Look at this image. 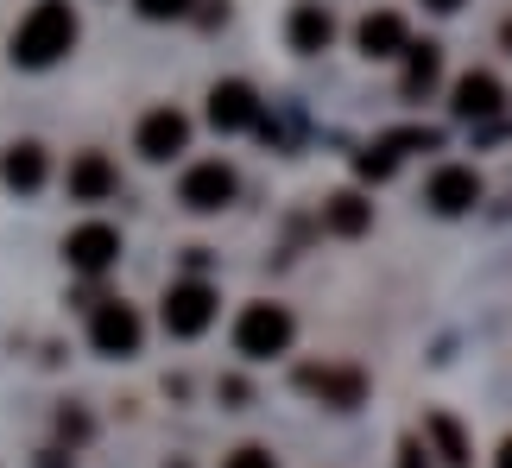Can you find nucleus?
<instances>
[{
  "label": "nucleus",
  "instance_id": "obj_10",
  "mask_svg": "<svg viewBox=\"0 0 512 468\" xmlns=\"http://www.w3.org/2000/svg\"><path fill=\"white\" fill-rule=\"evenodd\" d=\"M253 121H260V95L247 83H215L209 89V127L215 133H247Z\"/></svg>",
  "mask_w": 512,
  "mask_h": 468
},
{
  "label": "nucleus",
  "instance_id": "obj_15",
  "mask_svg": "<svg viewBox=\"0 0 512 468\" xmlns=\"http://www.w3.org/2000/svg\"><path fill=\"white\" fill-rule=\"evenodd\" d=\"M354 38H361V51H367V57H399V51L411 45V32H405V13H392V7L367 13Z\"/></svg>",
  "mask_w": 512,
  "mask_h": 468
},
{
  "label": "nucleus",
  "instance_id": "obj_4",
  "mask_svg": "<svg viewBox=\"0 0 512 468\" xmlns=\"http://www.w3.org/2000/svg\"><path fill=\"white\" fill-rule=\"evenodd\" d=\"M215 310H222V298H215V285H203V279H184V285H171L165 291V329L177 342H190V336H203V329L215 323Z\"/></svg>",
  "mask_w": 512,
  "mask_h": 468
},
{
  "label": "nucleus",
  "instance_id": "obj_7",
  "mask_svg": "<svg viewBox=\"0 0 512 468\" xmlns=\"http://www.w3.org/2000/svg\"><path fill=\"white\" fill-rule=\"evenodd\" d=\"M177 203L196 209V216H215L222 203H234V171L222 159H203L184 171V184H177Z\"/></svg>",
  "mask_w": 512,
  "mask_h": 468
},
{
  "label": "nucleus",
  "instance_id": "obj_19",
  "mask_svg": "<svg viewBox=\"0 0 512 468\" xmlns=\"http://www.w3.org/2000/svg\"><path fill=\"white\" fill-rule=\"evenodd\" d=\"M354 171H361L367 184H386L392 171H399V152H392V140H380V146H367L361 159H354Z\"/></svg>",
  "mask_w": 512,
  "mask_h": 468
},
{
  "label": "nucleus",
  "instance_id": "obj_3",
  "mask_svg": "<svg viewBox=\"0 0 512 468\" xmlns=\"http://www.w3.org/2000/svg\"><path fill=\"white\" fill-rule=\"evenodd\" d=\"M140 310L121 304V298H95V317H89V342H95V355H114V361H127V355H140Z\"/></svg>",
  "mask_w": 512,
  "mask_h": 468
},
{
  "label": "nucleus",
  "instance_id": "obj_5",
  "mask_svg": "<svg viewBox=\"0 0 512 468\" xmlns=\"http://www.w3.org/2000/svg\"><path fill=\"white\" fill-rule=\"evenodd\" d=\"M298 386L310 399H323V405H336V412H354V405L367 399V374L361 367H298Z\"/></svg>",
  "mask_w": 512,
  "mask_h": 468
},
{
  "label": "nucleus",
  "instance_id": "obj_26",
  "mask_svg": "<svg viewBox=\"0 0 512 468\" xmlns=\"http://www.w3.org/2000/svg\"><path fill=\"white\" fill-rule=\"evenodd\" d=\"M500 45H506V51H512V19H506V26H500Z\"/></svg>",
  "mask_w": 512,
  "mask_h": 468
},
{
  "label": "nucleus",
  "instance_id": "obj_22",
  "mask_svg": "<svg viewBox=\"0 0 512 468\" xmlns=\"http://www.w3.org/2000/svg\"><path fill=\"white\" fill-rule=\"evenodd\" d=\"M399 468H430V462H424V443H418V437H405V443H399Z\"/></svg>",
  "mask_w": 512,
  "mask_h": 468
},
{
  "label": "nucleus",
  "instance_id": "obj_23",
  "mask_svg": "<svg viewBox=\"0 0 512 468\" xmlns=\"http://www.w3.org/2000/svg\"><path fill=\"white\" fill-rule=\"evenodd\" d=\"M57 431H64V437H89V418L83 412H64V418H57Z\"/></svg>",
  "mask_w": 512,
  "mask_h": 468
},
{
  "label": "nucleus",
  "instance_id": "obj_12",
  "mask_svg": "<svg viewBox=\"0 0 512 468\" xmlns=\"http://www.w3.org/2000/svg\"><path fill=\"white\" fill-rule=\"evenodd\" d=\"M500 108H506V89H500L494 70H468L456 83V114L462 121H494Z\"/></svg>",
  "mask_w": 512,
  "mask_h": 468
},
{
  "label": "nucleus",
  "instance_id": "obj_1",
  "mask_svg": "<svg viewBox=\"0 0 512 468\" xmlns=\"http://www.w3.org/2000/svg\"><path fill=\"white\" fill-rule=\"evenodd\" d=\"M76 45V7L70 0H38V7L13 26V64L19 70H45Z\"/></svg>",
  "mask_w": 512,
  "mask_h": 468
},
{
  "label": "nucleus",
  "instance_id": "obj_14",
  "mask_svg": "<svg viewBox=\"0 0 512 468\" xmlns=\"http://www.w3.org/2000/svg\"><path fill=\"white\" fill-rule=\"evenodd\" d=\"M45 146L38 140H19V146H7V159H0V184L7 190H19V197H32L38 184H45Z\"/></svg>",
  "mask_w": 512,
  "mask_h": 468
},
{
  "label": "nucleus",
  "instance_id": "obj_9",
  "mask_svg": "<svg viewBox=\"0 0 512 468\" xmlns=\"http://www.w3.org/2000/svg\"><path fill=\"white\" fill-rule=\"evenodd\" d=\"M184 146H190V121H184L177 108H152L146 121H140V159L165 165V159H177Z\"/></svg>",
  "mask_w": 512,
  "mask_h": 468
},
{
  "label": "nucleus",
  "instance_id": "obj_24",
  "mask_svg": "<svg viewBox=\"0 0 512 468\" xmlns=\"http://www.w3.org/2000/svg\"><path fill=\"white\" fill-rule=\"evenodd\" d=\"M424 7H430V13H456L462 0H424Z\"/></svg>",
  "mask_w": 512,
  "mask_h": 468
},
{
  "label": "nucleus",
  "instance_id": "obj_18",
  "mask_svg": "<svg viewBox=\"0 0 512 468\" xmlns=\"http://www.w3.org/2000/svg\"><path fill=\"white\" fill-rule=\"evenodd\" d=\"M424 437L437 443V456H443L449 468H468V462H475V450H468V437H462V424L449 418V412H430V418H424Z\"/></svg>",
  "mask_w": 512,
  "mask_h": 468
},
{
  "label": "nucleus",
  "instance_id": "obj_13",
  "mask_svg": "<svg viewBox=\"0 0 512 468\" xmlns=\"http://www.w3.org/2000/svg\"><path fill=\"white\" fill-rule=\"evenodd\" d=\"M329 38H336L329 7H323V0H298V7H291V51L317 57V51H329Z\"/></svg>",
  "mask_w": 512,
  "mask_h": 468
},
{
  "label": "nucleus",
  "instance_id": "obj_16",
  "mask_svg": "<svg viewBox=\"0 0 512 468\" xmlns=\"http://www.w3.org/2000/svg\"><path fill=\"white\" fill-rule=\"evenodd\" d=\"M323 228H329V234H342V241H354V234H367V228H373V203L361 197V190H336V197L323 203Z\"/></svg>",
  "mask_w": 512,
  "mask_h": 468
},
{
  "label": "nucleus",
  "instance_id": "obj_2",
  "mask_svg": "<svg viewBox=\"0 0 512 468\" xmlns=\"http://www.w3.org/2000/svg\"><path fill=\"white\" fill-rule=\"evenodd\" d=\"M291 336H298V323H291L285 304H247L241 317H234V348H241L247 361H272L285 355Z\"/></svg>",
  "mask_w": 512,
  "mask_h": 468
},
{
  "label": "nucleus",
  "instance_id": "obj_21",
  "mask_svg": "<svg viewBox=\"0 0 512 468\" xmlns=\"http://www.w3.org/2000/svg\"><path fill=\"white\" fill-rule=\"evenodd\" d=\"M190 7H196V0H140V13H146V19H184Z\"/></svg>",
  "mask_w": 512,
  "mask_h": 468
},
{
  "label": "nucleus",
  "instance_id": "obj_6",
  "mask_svg": "<svg viewBox=\"0 0 512 468\" xmlns=\"http://www.w3.org/2000/svg\"><path fill=\"white\" fill-rule=\"evenodd\" d=\"M64 260H70V272H89V279H102V272L121 260V234H114L108 222H83V228H70Z\"/></svg>",
  "mask_w": 512,
  "mask_h": 468
},
{
  "label": "nucleus",
  "instance_id": "obj_25",
  "mask_svg": "<svg viewBox=\"0 0 512 468\" xmlns=\"http://www.w3.org/2000/svg\"><path fill=\"white\" fill-rule=\"evenodd\" d=\"M494 468H512V437L500 443V456H494Z\"/></svg>",
  "mask_w": 512,
  "mask_h": 468
},
{
  "label": "nucleus",
  "instance_id": "obj_17",
  "mask_svg": "<svg viewBox=\"0 0 512 468\" xmlns=\"http://www.w3.org/2000/svg\"><path fill=\"white\" fill-rule=\"evenodd\" d=\"M399 57H405V83H399V89L411 95V102L437 89V76H443V45H430V38H424V45H405Z\"/></svg>",
  "mask_w": 512,
  "mask_h": 468
},
{
  "label": "nucleus",
  "instance_id": "obj_8",
  "mask_svg": "<svg viewBox=\"0 0 512 468\" xmlns=\"http://www.w3.org/2000/svg\"><path fill=\"white\" fill-rule=\"evenodd\" d=\"M424 203L437 209V216H468V209L481 203V171L475 165H437V171H430Z\"/></svg>",
  "mask_w": 512,
  "mask_h": 468
},
{
  "label": "nucleus",
  "instance_id": "obj_11",
  "mask_svg": "<svg viewBox=\"0 0 512 468\" xmlns=\"http://www.w3.org/2000/svg\"><path fill=\"white\" fill-rule=\"evenodd\" d=\"M121 190V171L108 165V152H76L70 159V203H108Z\"/></svg>",
  "mask_w": 512,
  "mask_h": 468
},
{
  "label": "nucleus",
  "instance_id": "obj_20",
  "mask_svg": "<svg viewBox=\"0 0 512 468\" xmlns=\"http://www.w3.org/2000/svg\"><path fill=\"white\" fill-rule=\"evenodd\" d=\"M222 468H279V462H272V450H260V443H241L234 456H222Z\"/></svg>",
  "mask_w": 512,
  "mask_h": 468
}]
</instances>
